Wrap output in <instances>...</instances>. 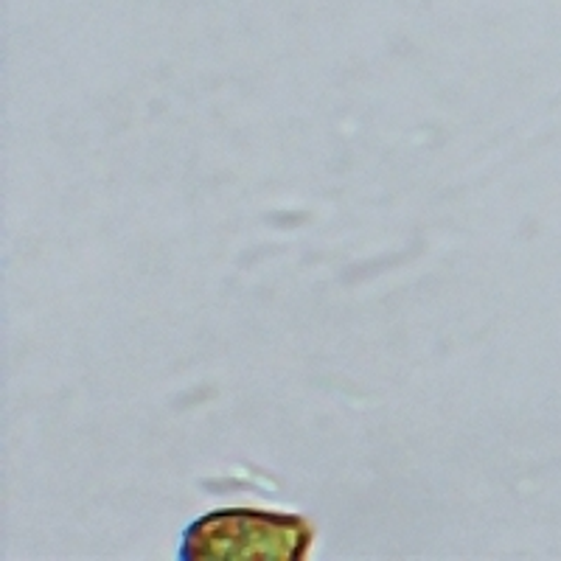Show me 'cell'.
I'll use <instances>...</instances> for the list:
<instances>
[{"label":"cell","instance_id":"cell-1","mask_svg":"<svg viewBox=\"0 0 561 561\" xmlns=\"http://www.w3.org/2000/svg\"><path fill=\"white\" fill-rule=\"evenodd\" d=\"M312 525L293 514L217 511L185 530L183 559H304Z\"/></svg>","mask_w":561,"mask_h":561}]
</instances>
